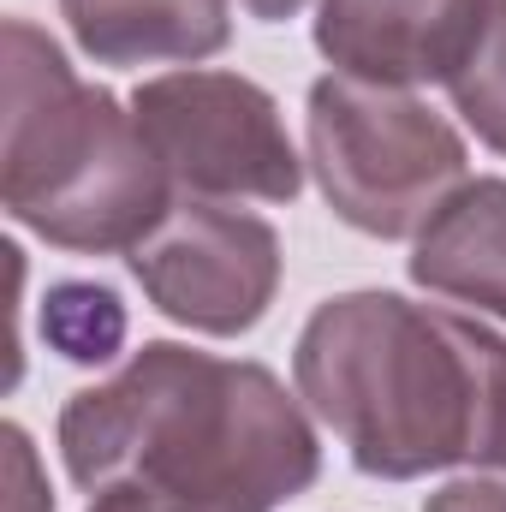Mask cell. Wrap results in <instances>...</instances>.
Masks as SVG:
<instances>
[{
  "mask_svg": "<svg viewBox=\"0 0 506 512\" xmlns=\"http://www.w3.org/2000/svg\"><path fill=\"white\" fill-rule=\"evenodd\" d=\"M60 459L90 501L143 495L167 512H274L322 471L316 429L274 370L173 340L66 399Z\"/></svg>",
  "mask_w": 506,
  "mask_h": 512,
  "instance_id": "cell-1",
  "label": "cell"
},
{
  "mask_svg": "<svg viewBox=\"0 0 506 512\" xmlns=\"http://www.w3.org/2000/svg\"><path fill=\"white\" fill-rule=\"evenodd\" d=\"M292 382L364 477L411 483L489 465L506 340L399 292H340L304 322Z\"/></svg>",
  "mask_w": 506,
  "mask_h": 512,
  "instance_id": "cell-2",
  "label": "cell"
},
{
  "mask_svg": "<svg viewBox=\"0 0 506 512\" xmlns=\"http://www.w3.org/2000/svg\"><path fill=\"white\" fill-rule=\"evenodd\" d=\"M0 209L42 245L78 256H131L173 209V179L137 114L84 84L30 18H6Z\"/></svg>",
  "mask_w": 506,
  "mask_h": 512,
  "instance_id": "cell-3",
  "label": "cell"
},
{
  "mask_svg": "<svg viewBox=\"0 0 506 512\" xmlns=\"http://www.w3.org/2000/svg\"><path fill=\"white\" fill-rule=\"evenodd\" d=\"M310 173L328 209L370 239H417L465 185V137L393 84L328 72L310 84Z\"/></svg>",
  "mask_w": 506,
  "mask_h": 512,
  "instance_id": "cell-4",
  "label": "cell"
},
{
  "mask_svg": "<svg viewBox=\"0 0 506 512\" xmlns=\"http://www.w3.org/2000/svg\"><path fill=\"white\" fill-rule=\"evenodd\" d=\"M131 114L161 155L173 191L185 197L292 203L304 191V161L286 137L274 96L239 72H161L137 84Z\"/></svg>",
  "mask_w": 506,
  "mask_h": 512,
  "instance_id": "cell-5",
  "label": "cell"
},
{
  "mask_svg": "<svg viewBox=\"0 0 506 512\" xmlns=\"http://www.w3.org/2000/svg\"><path fill=\"white\" fill-rule=\"evenodd\" d=\"M131 274L167 322L233 340L251 334L280 292V239L262 215L185 197L131 251Z\"/></svg>",
  "mask_w": 506,
  "mask_h": 512,
  "instance_id": "cell-6",
  "label": "cell"
},
{
  "mask_svg": "<svg viewBox=\"0 0 506 512\" xmlns=\"http://www.w3.org/2000/svg\"><path fill=\"white\" fill-rule=\"evenodd\" d=\"M495 0H316V48L364 84H447L477 48Z\"/></svg>",
  "mask_w": 506,
  "mask_h": 512,
  "instance_id": "cell-7",
  "label": "cell"
},
{
  "mask_svg": "<svg viewBox=\"0 0 506 512\" xmlns=\"http://www.w3.org/2000/svg\"><path fill=\"white\" fill-rule=\"evenodd\" d=\"M411 280L447 304L506 322V179H465L417 233Z\"/></svg>",
  "mask_w": 506,
  "mask_h": 512,
  "instance_id": "cell-8",
  "label": "cell"
},
{
  "mask_svg": "<svg viewBox=\"0 0 506 512\" xmlns=\"http://www.w3.org/2000/svg\"><path fill=\"white\" fill-rule=\"evenodd\" d=\"M72 42L96 66H197L227 48V0H60Z\"/></svg>",
  "mask_w": 506,
  "mask_h": 512,
  "instance_id": "cell-9",
  "label": "cell"
},
{
  "mask_svg": "<svg viewBox=\"0 0 506 512\" xmlns=\"http://www.w3.org/2000/svg\"><path fill=\"white\" fill-rule=\"evenodd\" d=\"M42 334L60 358L72 364H108L126 340V310L108 286L90 280H66L42 298Z\"/></svg>",
  "mask_w": 506,
  "mask_h": 512,
  "instance_id": "cell-10",
  "label": "cell"
},
{
  "mask_svg": "<svg viewBox=\"0 0 506 512\" xmlns=\"http://www.w3.org/2000/svg\"><path fill=\"white\" fill-rule=\"evenodd\" d=\"M447 96H453V114L495 155H506V0L489 6V24L465 54V66L447 78Z\"/></svg>",
  "mask_w": 506,
  "mask_h": 512,
  "instance_id": "cell-11",
  "label": "cell"
},
{
  "mask_svg": "<svg viewBox=\"0 0 506 512\" xmlns=\"http://www.w3.org/2000/svg\"><path fill=\"white\" fill-rule=\"evenodd\" d=\"M0 441H6V489H12V512H54V495H48V483L36 477V453H30V435H24L18 423H6V429H0Z\"/></svg>",
  "mask_w": 506,
  "mask_h": 512,
  "instance_id": "cell-12",
  "label": "cell"
},
{
  "mask_svg": "<svg viewBox=\"0 0 506 512\" xmlns=\"http://www.w3.org/2000/svg\"><path fill=\"white\" fill-rule=\"evenodd\" d=\"M423 512H506V483L459 477V483H447L441 495H429V507Z\"/></svg>",
  "mask_w": 506,
  "mask_h": 512,
  "instance_id": "cell-13",
  "label": "cell"
},
{
  "mask_svg": "<svg viewBox=\"0 0 506 512\" xmlns=\"http://www.w3.org/2000/svg\"><path fill=\"white\" fill-rule=\"evenodd\" d=\"M251 18H262V24H280V18H298L310 0H239Z\"/></svg>",
  "mask_w": 506,
  "mask_h": 512,
  "instance_id": "cell-14",
  "label": "cell"
},
{
  "mask_svg": "<svg viewBox=\"0 0 506 512\" xmlns=\"http://www.w3.org/2000/svg\"><path fill=\"white\" fill-rule=\"evenodd\" d=\"M90 512H167V507H155V501H143V495H96Z\"/></svg>",
  "mask_w": 506,
  "mask_h": 512,
  "instance_id": "cell-15",
  "label": "cell"
},
{
  "mask_svg": "<svg viewBox=\"0 0 506 512\" xmlns=\"http://www.w3.org/2000/svg\"><path fill=\"white\" fill-rule=\"evenodd\" d=\"M489 465L506 471V399H501V423H495V447H489Z\"/></svg>",
  "mask_w": 506,
  "mask_h": 512,
  "instance_id": "cell-16",
  "label": "cell"
}]
</instances>
